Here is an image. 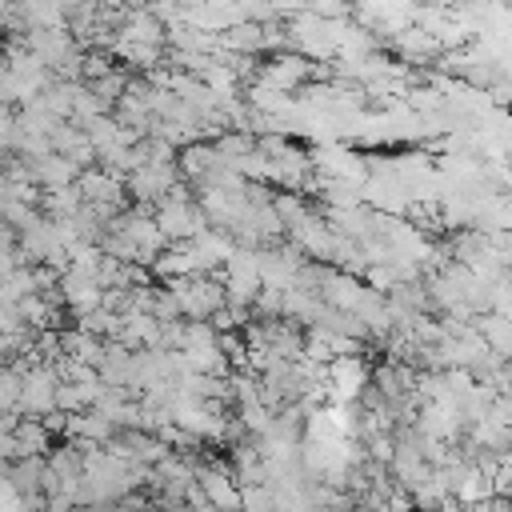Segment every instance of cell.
<instances>
[{
	"instance_id": "cell-2",
	"label": "cell",
	"mask_w": 512,
	"mask_h": 512,
	"mask_svg": "<svg viewBox=\"0 0 512 512\" xmlns=\"http://www.w3.org/2000/svg\"><path fill=\"white\" fill-rule=\"evenodd\" d=\"M120 40H132V44H152L160 48L164 44V24L148 12V8H136V12H124V24L116 32Z\"/></svg>"
},
{
	"instance_id": "cell-1",
	"label": "cell",
	"mask_w": 512,
	"mask_h": 512,
	"mask_svg": "<svg viewBox=\"0 0 512 512\" xmlns=\"http://www.w3.org/2000/svg\"><path fill=\"white\" fill-rule=\"evenodd\" d=\"M308 76H316V64H312L308 56H276L272 64L260 68V80H256V84L276 88V92H288V88H296V84L308 80Z\"/></svg>"
}]
</instances>
